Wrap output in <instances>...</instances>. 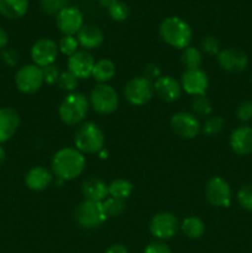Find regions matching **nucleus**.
<instances>
[{
  "mask_svg": "<svg viewBox=\"0 0 252 253\" xmlns=\"http://www.w3.org/2000/svg\"><path fill=\"white\" fill-rule=\"evenodd\" d=\"M85 167V158L77 148L59 150L52 158V170L62 180H72L82 174Z\"/></svg>",
  "mask_w": 252,
  "mask_h": 253,
  "instance_id": "f257e3e1",
  "label": "nucleus"
},
{
  "mask_svg": "<svg viewBox=\"0 0 252 253\" xmlns=\"http://www.w3.org/2000/svg\"><path fill=\"white\" fill-rule=\"evenodd\" d=\"M160 36L169 46L184 49L192 42L193 31L187 21L180 17L170 16L161 22Z\"/></svg>",
  "mask_w": 252,
  "mask_h": 253,
  "instance_id": "f03ea898",
  "label": "nucleus"
},
{
  "mask_svg": "<svg viewBox=\"0 0 252 253\" xmlns=\"http://www.w3.org/2000/svg\"><path fill=\"white\" fill-rule=\"evenodd\" d=\"M89 103L82 93H71L59 106V118L67 125H77L88 115Z\"/></svg>",
  "mask_w": 252,
  "mask_h": 253,
  "instance_id": "7ed1b4c3",
  "label": "nucleus"
},
{
  "mask_svg": "<svg viewBox=\"0 0 252 253\" xmlns=\"http://www.w3.org/2000/svg\"><path fill=\"white\" fill-rule=\"evenodd\" d=\"M104 132L96 124L85 123L78 128L74 136L77 150L83 153H98L104 147Z\"/></svg>",
  "mask_w": 252,
  "mask_h": 253,
  "instance_id": "20e7f679",
  "label": "nucleus"
},
{
  "mask_svg": "<svg viewBox=\"0 0 252 253\" xmlns=\"http://www.w3.org/2000/svg\"><path fill=\"white\" fill-rule=\"evenodd\" d=\"M106 217L108 215L104 210L103 202L85 200L76 211L77 222L83 229H95L101 226L106 221Z\"/></svg>",
  "mask_w": 252,
  "mask_h": 253,
  "instance_id": "39448f33",
  "label": "nucleus"
},
{
  "mask_svg": "<svg viewBox=\"0 0 252 253\" xmlns=\"http://www.w3.org/2000/svg\"><path fill=\"white\" fill-rule=\"evenodd\" d=\"M90 103L96 113L111 114L118 109L119 95L113 86L108 84H98L90 93Z\"/></svg>",
  "mask_w": 252,
  "mask_h": 253,
  "instance_id": "423d86ee",
  "label": "nucleus"
},
{
  "mask_svg": "<svg viewBox=\"0 0 252 253\" xmlns=\"http://www.w3.org/2000/svg\"><path fill=\"white\" fill-rule=\"evenodd\" d=\"M44 83L42 68L36 64H27L20 68L15 74V84L21 93H36Z\"/></svg>",
  "mask_w": 252,
  "mask_h": 253,
  "instance_id": "0eeeda50",
  "label": "nucleus"
},
{
  "mask_svg": "<svg viewBox=\"0 0 252 253\" xmlns=\"http://www.w3.org/2000/svg\"><path fill=\"white\" fill-rule=\"evenodd\" d=\"M153 84L145 77L132 78L125 86V98L130 104L136 106L145 105L153 96Z\"/></svg>",
  "mask_w": 252,
  "mask_h": 253,
  "instance_id": "6e6552de",
  "label": "nucleus"
},
{
  "mask_svg": "<svg viewBox=\"0 0 252 253\" xmlns=\"http://www.w3.org/2000/svg\"><path fill=\"white\" fill-rule=\"evenodd\" d=\"M205 194L211 205L227 208L231 203V188L221 177H212L205 187Z\"/></svg>",
  "mask_w": 252,
  "mask_h": 253,
  "instance_id": "1a4fd4ad",
  "label": "nucleus"
},
{
  "mask_svg": "<svg viewBox=\"0 0 252 253\" xmlns=\"http://www.w3.org/2000/svg\"><path fill=\"white\" fill-rule=\"evenodd\" d=\"M178 220L170 212H158L150 222V231L152 236L160 240H168L178 231Z\"/></svg>",
  "mask_w": 252,
  "mask_h": 253,
  "instance_id": "9d476101",
  "label": "nucleus"
},
{
  "mask_svg": "<svg viewBox=\"0 0 252 253\" xmlns=\"http://www.w3.org/2000/svg\"><path fill=\"white\" fill-rule=\"evenodd\" d=\"M58 56L57 43L51 39H41L34 43L31 48V58L40 68L53 64Z\"/></svg>",
  "mask_w": 252,
  "mask_h": 253,
  "instance_id": "9b49d317",
  "label": "nucleus"
},
{
  "mask_svg": "<svg viewBox=\"0 0 252 253\" xmlns=\"http://www.w3.org/2000/svg\"><path fill=\"white\" fill-rule=\"evenodd\" d=\"M57 27L68 36H74L83 27V14L76 6H66L57 14Z\"/></svg>",
  "mask_w": 252,
  "mask_h": 253,
  "instance_id": "f8f14e48",
  "label": "nucleus"
},
{
  "mask_svg": "<svg viewBox=\"0 0 252 253\" xmlns=\"http://www.w3.org/2000/svg\"><path fill=\"white\" fill-rule=\"evenodd\" d=\"M217 62L225 72L240 73V72H244L246 69L247 64H249V58H247L246 53L241 49L229 47V48L220 51Z\"/></svg>",
  "mask_w": 252,
  "mask_h": 253,
  "instance_id": "ddd939ff",
  "label": "nucleus"
},
{
  "mask_svg": "<svg viewBox=\"0 0 252 253\" xmlns=\"http://www.w3.org/2000/svg\"><path fill=\"white\" fill-rule=\"evenodd\" d=\"M170 127L182 138H194L200 131V123L195 115L177 113L170 119Z\"/></svg>",
  "mask_w": 252,
  "mask_h": 253,
  "instance_id": "4468645a",
  "label": "nucleus"
},
{
  "mask_svg": "<svg viewBox=\"0 0 252 253\" xmlns=\"http://www.w3.org/2000/svg\"><path fill=\"white\" fill-rule=\"evenodd\" d=\"M209 79L207 73L198 69H187L182 74V88L190 95H204L208 89Z\"/></svg>",
  "mask_w": 252,
  "mask_h": 253,
  "instance_id": "2eb2a0df",
  "label": "nucleus"
},
{
  "mask_svg": "<svg viewBox=\"0 0 252 253\" xmlns=\"http://www.w3.org/2000/svg\"><path fill=\"white\" fill-rule=\"evenodd\" d=\"M95 66L93 56L86 51H77L68 58V69L78 79L89 78Z\"/></svg>",
  "mask_w": 252,
  "mask_h": 253,
  "instance_id": "dca6fc26",
  "label": "nucleus"
},
{
  "mask_svg": "<svg viewBox=\"0 0 252 253\" xmlns=\"http://www.w3.org/2000/svg\"><path fill=\"white\" fill-rule=\"evenodd\" d=\"M153 89H155V93L157 94L158 98L166 103H172V101L178 100L180 94H182L180 84L170 76L158 78L153 84Z\"/></svg>",
  "mask_w": 252,
  "mask_h": 253,
  "instance_id": "f3484780",
  "label": "nucleus"
},
{
  "mask_svg": "<svg viewBox=\"0 0 252 253\" xmlns=\"http://www.w3.org/2000/svg\"><path fill=\"white\" fill-rule=\"evenodd\" d=\"M20 125V116L11 108H0V145L9 141Z\"/></svg>",
  "mask_w": 252,
  "mask_h": 253,
  "instance_id": "a211bd4d",
  "label": "nucleus"
},
{
  "mask_svg": "<svg viewBox=\"0 0 252 253\" xmlns=\"http://www.w3.org/2000/svg\"><path fill=\"white\" fill-rule=\"evenodd\" d=\"M230 145L232 151L240 156L252 153V127L251 126H239L235 128L230 137Z\"/></svg>",
  "mask_w": 252,
  "mask_h": 253,
  "instance_id": "6ab92c4d",
  "label": "nucleus"
},
{
  "mask_svg": "<svg viewBox=\"0 0 252 253\" xmlns=\"http://www.w3.org/2000/svg\"><path fill=\"white\" fill-rule=\"evenodd\" d=\"M52 173L43 167H34L25 175V183L35 192H41L49 187L52 182Z\"/></svg>",
  "mask_w": 252,
  "mask_h": 253,
  "instance_id": "aec40b11",
  "label": "nucleus"
},
{
  "mask_svg": "<svg viewBox=\"0 0 252 253\" xmlns=\"http://www.w3.org/2000/svg\"><path fill=\"white\" fill-rule=\"evenodd\" d=\"M82 193L85 197V200L104 202L109 195V185L98 178H89L82 184Z\"/></svg>",
  "mask_w": 252,
  "mask_h": 253,
  "instance_id": "412c9836",
  "label": "nucleus"
},
{
  "mask_svg": "<svg viewBox=\"0 0 252 253\" xmlns=\"http://www.w3.org/2000/svg\"><path fill=\"white\" fill-rule=\"evenodd\" d=\"M77 40L82 47L86 49H93L103 43V32L95 25H83L77 34Z\"/></svg>",
  "mask_w": 252,
  "mask_h": 253,
  "instance_id": "4be33fe9",
  "label": "nucleus"
},
{
  "mask_svg": "<svg viewBox=\"0 0 252 253\" xmlns=\"http://www.w3.org/2000/svg\"><path fill=\"white\" fill-rule=\"evenodd\" d=\"M29 9V0H0V14L7 19H20Z\"/></svg>",
  "mask_w": 252,
  "mask_h": 253,
  "instance_id": "5701e85b",
  "label": "nucleus"
},
{
  "mask_svg": "<svg viewBox=\"0 0 252 253\" xmlns=\"http://www.w3.org/2000/svg\"><path fill=\"white\" fill-rule=\"evenodd\" d=\"M115 64L110 59H100L94 66L91 76L100 84H105L106 82L113 79V77L115 76Z\"/></svg>",
  "mask_w": 252,
  "mask_h": 253,
  "instance_id": "b1692460",
  "label": "nucleus"
},
{
  "mask_svg": "<svg viewBox=\"0 0 252 253\" xmlns=\"http://www.w3.org/2000/svg\"><path fill=\"white\" fill-rule=\"evenodd\" d=\"M180 229H182L183 234L189 237V239H199L204 234L205 225L199 217L189 216L183 220Z\"/></svg>",
  "mask_w": 252,
  "mask_h": 253,
  "instance_id": "393cba45",
  "label": "nucleus"
},
{
  "mask_svg": "<svg viewBox=\"0 0 252 253\" xmlns=\"http://www.w3.org/2000/svg\"><path fill=\"white\" fill-rule=\"evenodd\" d=\"M132 193V184L125 179H118L114 180L110 185H109V194L115 199L125 200Z\"/></svg>",
  "mask_w": 252,
  "mask_h": 253,
  "instance_id": "a878e982",
  "label": "nucleus"
},
{
  "mask_svg": "<svg viewBox=\"0 0 252 253\" xmlns=\"http://www.w3.org/2000/svg\"><path fill=\"white\" fill-rule=\"evenodd\" d=\"M203 62V56L200 51L195 47H187L182 54V63L187 69H198Z\"/></svg>",
  "mask_w": 252,
  "mask_h": 253,
  "instance_id": "bb28decb",
  "label": "nucleus"
},
{
  "mask_svg": "<svg viewBox=\"0 0 252 253\" xmlns=\"http://www.w3.org/2000/svg\"><path fill=\"white\" fill-rule=\"evenodd\" d=\"M192 109L197 115L208 116L211 114V103L205 95H197L192 100Z\"/></svg>",
  "mask_w": 252,
  "mask_h": 253,
  "instance_id": "cd10ccee",
  "label": "nucleus"
},
{
  "mask_svg": "<svg viewBox=\"0 0 252 253\" xmlns=\"http://www.w3.org/2000/svg\"><path fill=\"white\" fill-rule=\"evenodd\" d=\"M78 40L74 36H68V35H64L61 40H59L58 43V49L66 56H73L77 51H78Z\"/></svg>",
  "mask_w": 252,
  "mask_h": 253,
  "instance_id": "c85d7f7f",
  "label": "nucleus"
},
{
  "mask_svg": "<svg viewBox=\"0 0 252 253\" xmlns=\"http://www.w3.org/2000/svg\"><path fill=\"white\" fill-rule=\"evenodd\" d=\"M104 210H105L106 215L108 216H118L125 209V204H124V200L115 199V198H106L103 202Z\"/></svg>",
  "mask_w": 252,
  "mask_h": 253,
  "instance_id": "c756f323",
  "label": "nucleus"
},
{
  "mask_svg": "<svg viewBox=\"0 0 252 253\" xmlns=\"http://www.w3.org/2000/svg\"><path fill=\"white\" fill-rule=\"evenodd\" d=\"M130 10L128 6L123 1H118L109 7V15L114 21H124L128 17Z\"/></svg>",
  "mask_w": 252,
  "mask_h": 253,
  "instance_id": "7c9ffc66",
  "label": "nucleus"
},
{
  "mask_svg": "<svg viewBox=\"0 0 252 253\" xmlns=\"http://www.w3.org/2000/svg\"><path fill=\"white\" fill-rule=\"evenodd\" d=\"M224 119H222L221 116H214V118H210L209 120L205 123L203 131H204L205 135L215 136L217 135V133L221 132L222 128H224Z\"/></svg>",
  "mask_w": 252,
  "mask_h": 253,
  "instance_id": "2f4dec72",
  "label": "nucleus"
},
{
  "mask_svg": "<svg viewBox=\"0 0 252 253\" xmlns=\"http://www.w3.org/2000/svg\"><path fill=\"white\" fill-rule=\"evenodd\" d=\"M237 200L245 210L252 211V184L242 185L237 193Z\"/></svg>",
  "mask_w": 252,
  "mask_h": 253,
  "instance_id": "473e14b6",
  "label": "nucleus"
},
{
  "mask_svg": "<svg viewBox=\"0 0 252 253\" xmlns=\"http://www.w3.org/2000/svg\"><path fill=\"white\" fill-rule=\"evenodd\" d=\"M58 85L62 90L73 91L78 86V78L71 72H62L58 79Z\"/></svg>",
  "mask_w": 252,
  "mask_h": 253,
  "instance_id": "72a5a7b5",
  "label": "nucleus"
},
{
  "mask_svg": "<svg viewBox=\"0 0 252 253\" xmlns=\"http://www.w3.org/2000/svg\"><path fill=\"white\" fill-rule=\"evenodd\" d=\"M68 0H41V6L46 14L57 15L67 6Z\"/></svg>",
  "mask_w": 252,
  "mask_h": 253,
  "instance_id": "f704fd0d",
  "label": "nucleus"
},
{
  "mask_svg": "<svg viewBox=\"0 0 252 253\" xmlns=\"http://www.w3.org/2000/svg\"><path fill=\"white\" fill-rule=\"evenodd\" d=\"M202 48L209 56H215V54L220 53V43L215 37L208 36L203 39L202 41Z\"/></svg>",
  "mask_w": 252,
  "mask_h": 253,
  "instance_id": "c9c22d12",
  "label": "nucleus"
},
{
  "mask_svg": "<svg viewBox=\"0 0 252 253\" xmlns=\"http://www.w3.org/2000/svg\"><path fill=\"white\" fill-rule=\"evenodd\" d=\"M236 116L240 121H250L252 119V101H242L236 109Z\"/></svg>",
  "mask_w": 252,
  "mask_h": 253,
  "instance_id": "e433bc0d",
  "label": "nucleus"
},
{
  "mask_svg": "<svg viewBox=\"0 0 252 253\" xmlns=\"http://www.w3.org/2000/svg\"><path fill=\"white\" fill-rule=\"evenodd\" d=\"M42 73H43V79H44V83L47 84H54V83H58V79L61 73H59L58 68L53 64L51 66H47L44 68H42Z\"/></svg>",
  "mask_w": 252,
  "mask_h": 253,
  "instance_id": "4c0bfd02",
  "label": "nucleus"
},
{
  "mask_svg": "<svg viewBox=\"0 0 252 253\" xmlns=\"http://www.w3.org/2000/svg\"><path fill=\"white\" fill-rule=\"evenodd\" d=\"M2 59H4V62L7 66H15L17 61H19V54H17L15 49L6 48L2 51Z\"/></svg>",
  "mask_w": 252,
  "mask_h": 253,
  "instance_id": "58836bf2",
  "label": "nucleus"
},
{
  "mask_svg": "<svg viewBox=\"0 0 252 253\" xmlns=\"http://www.w3.org/2000/svg\"><path fill=\"white\" fill-rule=\"evenodd\" d=\"M143 77L148 81H157L158 78H161V71L156 64H150L145 68L143 71Z\"/></svg>",
  "mask_w": 252,
  "mask_h": 253,
  "instance_id": "ea45409f",
  "label": "nucleus"
},
{
  "mask_svg": "<svg viewBox=\"0 0 252 253\" xmlns=\"http://www.w3.org/2000/svg\"><path fill=\"white\" fill-rule=\"evenodd\" d=\"M143 253H172V252H170L169 247L166 246L165 244L153 242V244H150L147 247H146Z\"/></svg>",
  "mask_w": 252,
  "mask_h": 253,
  "instance_id": "a19ab883",
  "label": "nucleus"
},
{
  "mask_svg": "<svg viewBox=\"0 0 252 253\" xmlns=\"http://www.w3.org/2000/svg\"><path fill=\"white\" fill-rule=\"evenodd\" d=\"M105 253H128V250L126 249V246H124V245L115 244L113 245V246L109 247Z\"/></svg>",
  "mask_w": 252,
  "mask_h": 253,
  "instance_id": "79ce46f5",
  "label": "nucleus"
},
{
  "mask_svg": "<svg viewBox=\"0 0 252 253\" xmlns=\"http://www.w3.org/2000/svg\"><path fill=\"white\" fill-rule=\"evenodd\" d=\"M9 42V35L2 27H0V49H4Z\"/></svg>",
  "mask_w": 252,
  "mask_h": 253,
  "instance_id": "37998d69",
  "label": "nucleus"
},
{
  "mask_svg": "<svg viewBox=\"0 0 252 253\" xmlns=\"http://www.w3.org/2000/svg\"><path fill=\"white\" fill-rule=\"evenodd\" d=\"M98 1H99V4L101 5V6H103V7H108V9H109V7H110L111 5H114V4H115V2H118L119 0H98Z\"/></svg>",
  "mask_w": 252,
  "mask_h": 253,
  "instance_id": "c03bdc74",
  "label": "nucleus"
},
{
  "mask_svg": "<svg viewBox=\"0 0 252 253\" xmlns=\"http://www.w3.org/2000/svg\"><path fill=\"white\" fill-rule=\"evenodd\" d=\"M5 158H6V152H5V150L0 145V166L5 162Z\"/></svg>",
  "mask_w": 252,
  "mask_h": 253,
  "instance_id": "a18cd8bd",
  "label": "nucleus"
}]
</instances>
